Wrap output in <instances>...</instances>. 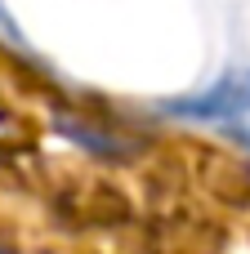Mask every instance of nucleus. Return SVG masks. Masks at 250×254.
Instances as JSON below:
<instances>
[{
  "instance_id": "2",
  "label": "nucleus",
  "mask_w": 250,
  "mask_h": 254,
  "mask_svg": "<svg viewBox=\"0 0 250 254\" xmlns=\"http://www.w3.org/2000/svg\"><path fill=\"white\" fill-rule=\"evenodd\" d=\"M0 254H9V250H4V246H0Z\"/></svg>"
},
{
  "instance_id": "1",
  "label": "nucleus",
  "mask_w": 250,
  "mask_h": 254,
  "mask_svg": "<svg viewBox=\"0 0 250 254\" xmlns=\"http://www.w3.org/2000/svg\"><path fill=\"white\" fill-rule=\"evenodd\" d=\"M166 112H170V116H179V121L224 125V129L250 134V67L224 71L215 85H206V89H197V94L170 98V103H166Z\"/></svg>"
}]
</instances>
